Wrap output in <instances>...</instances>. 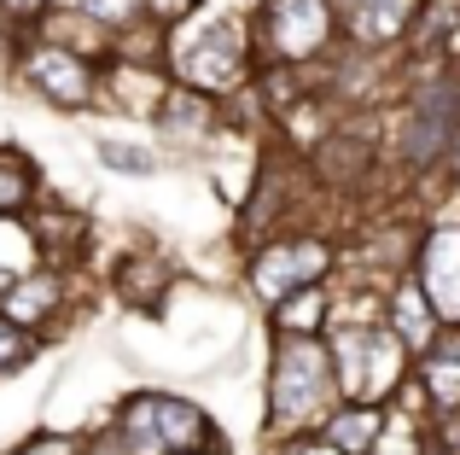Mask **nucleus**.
I'll use <instances>...</instances> for the list:
<instances>
[{
    "label": "nucleus",
    "mask_w": 460,
    "mask_h": 455,
    "mask_svg": "<svg viewBox=\"0 0 460 455\" xmlns=\"http://www.w3.org/2000/svg\"><path fill=\"white\" fill-rule=\"evenodd\" d=\"M257 58V18L239 0H199L181 23H169L164 70L187 88L216 94V100L245 94Z\"/></svg>",
    "instance_id": "obj_1"
},
{
    "label": "nucleus",
    "mask_w": 460,
    "mask_h": 455,
    "mask_svg": "<svg viewBox=\"0 0 460 455\" xmlns=\"http://www.w3.org/2000/svg\"><path fill=\"white\" fill-rule=\"evenodd\" d=\"M338 368L326 339H286L269 333V362H262V444L321 433V421L338 409Z\"/></svg>",
    "instance_id": "obj_2"
},
{
    "label": "nucleus",
    "mask_w": 460,
    "mask_h": 455,
    "mask_svg": "<svg viewBox=\"0 0 460 455\" xmlns=\"http://www.w3.org/2000/svg\"><path fill=\"white\" fill-rule=\"evenodd\" d=\"M338 269H344V239H338V228L304 222V228H286V234L251 245L245 257H239V286H245V298L269 316L280 298L332 281Z\"/></svg>",
    "instance_id": "obj_3"
},
{
    "label": "nucleus",
    "mask_w": 460,
    "mask_h": 455,
    "mask_svg": "<svg viewBox=\"0 0 460 455\" xmlns=\"http://www.w3.org/2000/svg\"><path fill=\"white\" fill-rule=\"evenodd\" d=\"M105 421L117 426L128 455H175V450H234L216 415L199 397L169 386H135Z\"/></svg>",
    "instance_id": "obj_4"
},
{
    "label": "nucleus",
    "mask_w": 460,
    "mask_h": 455,
    "mask_svg": "<svg viewBox=\"0 0 460 455\" xmlns=\"http://www.w3.org/2000/svg\"><path fill=\"white\" fill-rule=\"evenodd\" d=\"M6 82H18L35 105L58 117H82V112H100V88H105V65L70 53V47L47 41V35H30V41L12 47L6 58Z\"/></svg>",
    "instance_id": "obj_5"
},
{
    "label": "nucleus",
    "mask_w": 460,
    "mask_h": 455,
    "mask_svg": "<svg viewBox=\"0 0 460 455\" xmlns=\"http://www.w3.org/2000/svg\"><path fill=\"white\" fill-rule=\"evenodd\" d=\"M332 344V368H338V391L361 403H396V391L414 374V351L396 339L385 321H367V327H332L326 333Z\"/></svg>",
    "instance_id": "obj_6"
},
{
    "label": "nucleus",
    "mask_w": 460,
    "mask_h": 455,
    "mask_svg": "<svg viewBox=\"0 0 460 455\" xmlns=\"http://www.w3.org/2000/svg\"><path fill=\"white\" fill-rule=\"evenodd\" d=\"M257 53L292 70H321L338 53V12L332 0H262L257 12Z\"/></svg>",
    "instance_id": "obj_7"
},
{
    "label": "nucleus",
    "mask_w": 460,
    "mask_h": 455,
    "mask_svg": "<svg viewBox=\"0 0 460 455\" xmlns=\"http://www.w3.org/2000/svg\"><path fill=\"white\" fill-rule=\"evenodd\" d=\"M82 274H88V269H53V263H35L30 274H18V281L0 292V316L53 344L65 327H76L82 304H88Z\"/></svg>",
    "instance_id": "obj_8"
},
{
    "label": "nucleus",
    "mask_w": 460,
    "mask_h": 455,
    "mask_svg": "<svg viewBox=\"0 0 460 455\" xmlns=\"http://www.w3.org/2000/svg\"><path fill=\"white\" fill-rule=\"evenodd\" d=\"M408 274L426 286L443 327H460V193L443 199V210H426V222L414 228Z\"/></svg>",
    "instance_id": "obj_9"
},
{
    "label": "nucleus",
    "mask_w": 460,
    "mask_h": 455,
    "mask_svg": "<svg viewBox=\"0 0 460 455\" xmlns=\"http://www.w3.org/2000/svg\"><path fill=\"white\" fill-rule=\"evenodd\" d=\"M426 0H332L338 12V41L356 53H402Z\"/></svg>",
    "instance_id": "obj_10"
},
{
    "label": "nucleus",
    "mask_w": 460,
    "mask_h": 455,
    "mask_svg": "<svg viewBox=\"0 0 460 455\" xmlns=\"http://www.w3.org/2000/svg\"><path fill=\"white\" fill-rule=\"evenodd\" d=\"M152 129H157V140H164V147L199 152V147H210L216 135H227V105L216 100V94H204V88L175 82V88L164 94V105H157Z\"/></svg>",
    "instance_id": "obj_11"
},
{
    "label": "nucleus",
    "mask_w": 460,
    "mask_h": 455,
    "mask_svg": "<svg viewBox=\"0 0 460 455\" xmlns=\"http://www.w3.org/2000/svg\"><path fill=\"white\" fill-rule=\"evenodd\" d=\"M105 286H111V298L123 309H135V316H164V304H169V292L181 286V269L164 257V251H152V245H135V251H123V257L111 263V274H105Z\"/></svg>",
    "instance_id": "obj_12"
},
{
    "label": "nucleus",
    "mask_w": 460,
    "mask_h": 455,
    "mask_svg": "<svg viewBox=\"0 0 460 455\" xmlns=\"http://www.w3.org/2000/svg\"><path fill=\"white\" fill-rule=\"evenodd\" d=\"M175 88L164 65H140V58H105V88H100V112H117L128 123H152L164 94Z\"/></svg>",
    "instance_id": "obj_13"
},
{
    "label": "nucleus",
    "mask_w": 460,
    "mask_h": 455,
    "mask_svg": "<svg viewBox=\"0 0 460 455\" xmlns=\"http://www.w3.org/2000/svg\"><path fill=\"white\" fill-rule=\"evenodd\" d=\"M30 234H35L41 263H53V269H88V257H93V222L82 217V210L58 205V199L47 193L41 205L30 210Z\"/></svg>",
    "instance_id": "obj_14"
},
{
    "label": "nucleus",
    "mask_w": 460,
    "mask_h": 455,
    "mask_svg": "<svg viewBox=\"0 0 460 455\" xmlns=\"http://www.w3.org/2000/svg\"><path fill=\"white\" fill-rule=\"evenodd\" d=\"M385 327H391L414 356H420V351H431V344H438V333H443L438 304L426 298V286H420L408 269L385 281Z\"/></svg>",
    "instance_id": "obj_15"
},
{
    "label": "nucleus",
    "mask_w": 460,
    "mask_h": 455,
    "mask_svg": "<svg viewBox=\"0 0 460 455\" xmlns=\"http://www.w3.org/2000/svg\"><path fill=\"white\" fill-rule=\"evenodd\" d=\"M321 438L338 455H379L391 438V403H361V397H338V409L321 421Z\"/></svg>",
    "instance_id": "obj_16"
},
{
    "label": "nucleus",
    "mask_w": 460,
    "mask_h": 455,
    "mask_svg": "<svg viewBox=\"0 0 460 455\" xmlns=\"http://www.w3.org/2000/svg\"><path fill=\"white\" fill-rule=\"evenodd\" d=\"M414 391L426 397V421L443 409H460V327H443L431 351L414 356Z\"/></svg>",
    "instance_id": "obj_17"
},
{
    "label": "nucleus",
    "mask_w": 460,
    "mask_h": 455,
    "mask_svg": "<svg viewBox=\"0 0 460 455\" xmlns=\"http://www.w3.org/2000/svg\"><path fill=\"white\" fill-rule=\"evenodd\" d=\"M262 327H269V333H286V339H326V327H332V281L304 286V292L280 298V304L262 316Z\"/></svg>",
    "instance_id": "obj_18"
},
{
    "label": "nucleus",
    "mask_w": 460,
    "mask_h": 455,
    "mask_svg": "<svg viewBox=\"0 0 460 455\" xmlns=\"http://www.w3.org/2000/svg\"><path fill=\"white\" fill-rule=\"evenodd\" d=\"M35 35H47V41H58V47H70V53L93 58V65H105V58H111V47H117V35L105 30V23H93L88 12H76V6H53Z\"/></svg>",
    "instance_id": "obj_19"
},
{
    "label": "nucleus",
    "mask_w": 460,
    "mask_h": 455,
    "mask_svg": "<svg viewBox=\"0 0 460 455\" xmlns=\"http://www.w3.org/2000/svg\"><path fill=\"white\" fill-rule=\"evenodd\" d=\"M41 199H47L41 164L23 147H0V217H30Z\"/></svg>",
    "instance_id": "obj_20"
},
{
    "label": "nucleus",
    "mask_w": 460,
    "mask_h": 455,
    "mask_svg": "<svg viewBox=\"0 0 460 455\" xmlns=\"http://www.w3.org/2000/svg\"><path fill=\"white\" fill-rule=\"evenodd\" d=\"M93 158H100V170L123 175V182H152L164 170V152L146 147V140H128V135H100L93 140Z\"/></svg>",
    "instance_id": "obj_21"
},
{
    "label": "nucleus",
    "mask_w": 460,
    "mask_h": 455,
    "mask_svg": "<svg viewBox=\"0 0 460 455\" xmlns=\"http://www.w3.org/2000/svg\"><path fill=\"white\" fill-rule=\"evenodd\" d=\"M35 263H41V251H35V234H30V217H0V281H18V274H30Z\"/></svg>",
    "instance_id": "obj_22"
},
{
    "label": "nucleus",
    "mask_w": 460,
    "mask_h": 455,
    "mask_svg": "<svg viewBox=\"0 0 460 455\" xmlns=\"http://www.w3.org/2000/svg\"><path fill=\"white\" fill-rule=\"evenodd\" d=\"M47 12H53V0H0V58H12L18 41H30L47 23Z\"/></svg>",
    "instance_id": "obj_23"
},
{
    "label": "nucleus",
    "mask_w": 460,
    "mask_h": 455,
    "mask_svg": "<svg viewBox=\"0 0 460 455\" xmlns=\"http://www.w3.org/2000/svg\"><path fill=\"white\" fill-rule=\"evenodd\" d=\"M41 351H47V339H35V333H23L18 321L0 316V379L23 374L30 362H41Z\"/></svg>",
    "instance_id": "obj_24"
},
{
    "label": "nucleus",
    "mask_w": 460,
    "mask_h": 455,
    "mask_svg": "<svg viewBox=\"0 0 460 455\" xmlns=\"http://www.w3.org/2000/svg\"><path fill=\"white\" fill-rule=\"evenodd\" d=\"M414 455H460V409H443L414 426Z\"/></svg>",
    "instance_id": "obj_25"
},
{
    "label": "nucleus",
    "mask_w": 460,
    "mask_h": 455,
    "mask_svg": "<svg viewBox=\"0 0 460 455\" xmlns=\"http://www.w3.org/2000/svg\"><path fill=\"white\" fill-rule=\"evenodd\" d=\"M53 6H76V12H88V18H93V23H105L111 35L146 18V0H53Z\"/></svg>",
    "instance_id": "obj_26"
},
{
    "label": "nucleus",
    "mask_w": 460,
    "mask_h": 455,
    "mask_svg": "<svg viewBox=\"0 0 460 455\" xmlns=\"http://www.w3.org/2000/svg\"><path fill=\"white\" fill-rule=\"evenodd\" d=\"M6 455H82V433H53V426H35L23 444H12Z\"/></svg>",
    "instance_id": "obj_27"
},
{
    "label": "nucleus",
    "mask_w": 460,
    "mask_h": 455,
    "mask_svg": "<svg viewBox=\"0 0 460 455\" xmlns=\"http://www.w3.org/2000/svg\"><path fill=\"white\" fill-rule=\"evenodd\" d=\"M269 455H338L321 433H304V438H280V444H262Z\"/></svg>",
    "instance_id": "obj_28"
},
{
    "label": "nucleus",
    "mask_w": 460,
    "mask_h": 455,
    "mask_svg": "<svg viewBox=\"0 0 460 455\" xmlns=\"http://www.w3.org/2000/svg\"><path fill=\"white\" fill-rule=\"evenodd\" d=\"M443 182L460 193V129H455V147H449V170H443Z\"/></svg>",
    "instance_id": "obj_29"
},
{
    "label": "nucleus",
    "mask_w": 460,
    "mask_h": 455,
    "mask_svg": "<svg viewBox=\"0 0 460 455\" xmlns=\"http://www.w3.org/2000/svg\"><path fill=\"white\" fill-rule=\"evenodd\" d=\"M175 455H234V450H175Z\"/></svg>",
    "instance_id": "obj_30"
},
{
    "label": "nucleus",
    "mask_w": 460,
    "mask_h": 455,
    "mask_svg": "<svg viewBox=\"0 0 460 455\" xmlns=\"http://www.w3.org/2000/svg\"><path fill=\"white\" fill-rule=\"evenodd\" d=\"M239 6H245V12H257V6H262V0H239Z\"/></svg>",
    "instance_id": "obj_31"
}]
</instances>
